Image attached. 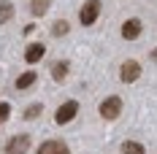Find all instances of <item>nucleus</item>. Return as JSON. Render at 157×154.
I'll return each mask as SVG.
<instances>
[{
  "mask_svg": "<svg viewBox=\"0 0 157 154\" xmlns=\"http://www.w3.org/2000/svg\"><path fill=\"white\" fill-rule=\"evenodd\" d=\"M41 114H44V106H41V103H33V106L25 111V119H38Z\"/></svg>",
  "mask_w": 157,
  "mask_h": 154,
  "instance_id": "4468645a",
  "label": "nucleus"
},
{
  "mask_svg": "<svg viewBox=\"0 0 157 154\" xmlns=\"http://www.w3.org/2000/svg\"><path fill=\"white\" fill-rule=\"evenodd\" d=\"M44 54H46V46H44V43H30V46L25 49V62H27V65H35Z\"/></svg>",
  "mask_w": 157,
  "mask_h": 154,
  "instance_id": "6e6552de",
  "label": "nucleus"
},
{
  "mask_svg": "<svg viewBox=\"0 0 157 154\" xmlns=\"http://www.w3.org/2000/svg\"><path fill=\"white\" fill-rule=\"evenodd\" d=\"M65 76H68V62L65 60L54 62V65H52V78H54V81H63Z\"/></svg>",
  "mask_w": 157,
  "mask_h": 154,
  "instance_id": "f8f14e48",
  "label": "nucleus"
},
{
  "mask_svg": "<svg viewBox=\"0 0 157 154\" xmlns=\"http://www.w3.org/2000/svg\"><path fill=\"white\" fill-rule=\"evenodd\" d=\"M141 32H144L141 19H127L125 24H122V38H125V41H136Z\"/></svg>",
  "mask_w": 157,
  "mask_h": 154,
  "instance_id": "423d86ee",
  "label": "nucleus"
},
{
  "mask_svg": "<svg viewBox=\"0 0 157 154\" xmlns=\"http://www.w3.org/2000/svg\"><path fill=\"white\" fill-rule=\"evenodd\" d=\"M100 16V0H87L84 6H81V11H78V19H81V24L84 27H90L95 24V19Z\"/></svg>",
  "mask_w": 157,
  "mask_h": 154,
  "instance_id": "f03ea898",
  "label": "nucleus"
},
{
  "mask_svg": "<svg viewBox=\"0 0 157 154\" xmlns=\"http://www.w3.org/2000/svg\"><path fill=\"white\" fill-rule=\"evenodd\" d=\"M38 154H71V152H68V143L65 141H44Z\"/></svg>",
  "mask_w": 157,
  "mask_h": 154,
  "instance_id": "0eeeda50",
  "label": "nucleus"
},
{
  "mask_svg": "<svg viewBox=\"0 0 157 154\" xmlns=\"http://www.w3.org/2000/svg\"><path fill=\"white\" fill-rule=\"evenodd\" d=\"M33 84H38V73L35 70H27V73H22L16 78V89H30Z\"/></svg>",
  "mask_w": 157,
  "mask_h": 154,
  "instance_id": "1a4fd4ad",
  "label": "nucleus"
},
{
  "mask_svg": "<svg viewBox=\"0 0 157 154\" xmlns=\"http://www.w3.org/2000/svg\"><path fill=\"white\" fill-rule=\"evenodd\" d=\"M141 76V65L136 60H127L122 62V68H119V78H122V84H133V81H138Z\"/></svg>",
  "mask_w": 157,
  "mask_h": 154,
  "instance_id": "20e7f679",
  "label": "nucleus"
},
{
  "mask_svg": "<svg viewBox=\"0 0 157 154\" xmlns=\"http://www.w3.org/2000/svg\"><path fill=\"white\" fill-rule=\"evenodd\" d=\"M30 143H33L30 135H25V133H22V135H14V138L6 143V154H27Z\"/></svg>",
  "mask_w": 157,
  "mask_h": 154,
  "instance_id": "39448f33",
  "label": "nucleus"
},
{
  "mask_svg": "<svg viewBox=\"0 0 157 154\" xmlns=\"http://www.w3.org/2000/svg\"><path fill=\"white\" fill-rule=\"evenodd\" d=\"M76 114H78V103L76 100H65L63 106L57 108V114H54V122L57 124H68V122L76 119Z\"/></svg>",
  "mask_w": 157,
  "mask_h": 154,
  "instance_id": "7ed1b4c3",
  "label": "nucleus"
},
{
  "mask_svg": "<svg viewBox=\"0 0 157 154\" xmlns=\"http://www.w3.org/2000/svg\"><path fill=\"white\" fill-rule=\"evenodd\" d=\"M8 19H14V3L0 0V24H6Z\"/></svg>",
  "mask_w": 157,
  "mask_h": 154,
  "instance_id": "ddd939ff",
  "label": "nucleus"
},
{
  "mask_svg": "<svg viewBox=\"0 0 157 154\" xmlns=\"http://www.w3.org/2000/svg\"><path fill=\"white\" fill-rule=\"evenodd\" d=\"M122 154H146V149H144V143H138V141H122Z\"/></svg>",
  "mask_w": 157,
  "mask_h": 154,
  "instance_id": "9d476101",
  "label": "nucleus"
},
{
  "mask_svg": "<svg viewBox=\"0 0 157 154\" xmlns=\"http://www.w3.org/2000/svg\"><path fill=\"white\" fill-rule=\"evenodd\" d=\"M119 114H122V97L111 95V97H106V100L100 103V116H103V119L114 122V119H117Z\"/></svg>",
  "mask_w": 157,
  "mask_h": 154,
  "instance_id": "f257e3e1",
  "label": "nucleus"
},
{
  "mask_svg": "<svg viewBox=\"0 0 157 154\" xmlns=\"http://www.w3.org/2000/svg\"><path fill=\"white\" fill-rule=\"evenodd\" d=\"M68 30H71L68 22H54V24H52V32H54V35H65Z\"/></svg>",
  "mask_w": 157,
  "mask_h": 154,
  "instance_id": "2eb2a0df",
  "label": "nucleus"
},
{
  "mask_svg": "<svg viewBox=\"0 0 157 154\" xmlns=\"http://www.w3.org/2000/svg\"><path fill=\"white\" fill-rule=\"evenodd\" d=\"M52 6V0H30V14L33 16H44Z\"/></svg>",
  "mask_w": 157,
  "mask_h": 154,
  "instance_id": "9b49d317",
  "label": "nucleus"
},
{
  "mask_svg": "<svg viewBox=\"0 0 157 154\" xmlns=\"http://www.w3.org/2000/svg\"><path fill=\"white\" fill-rule=\"evenodd\" d=\"M152 60H155V62H157V49H152Z\"/></svg>",
  "mask_w": 157,
  "mask_h": 154,
  "instance_id": "f3484780",
  "label": "nucleus"
},
{
  "mask_svg": "<svg viewBox=\"0 0 157 154\" xmlns=\"http://www.w3.org/2000/svg\"><path fill=\"white\" fill-rule=\"evenodd\" d=\"M8 116H11V106H8V103H0V124L6 122Z\"/></svg>",
  "mask_w": 157,
  "mask_h": 154,
  "instance_id": "dca6fc26",
  "label": "nucleus"
}]
</instances>
